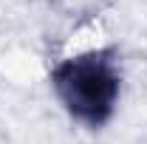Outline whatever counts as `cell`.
Segmentation results:
<instances>
[{"label": "cell", "instance_id": "1", "mask_svg": "<svg viewBox=\"0 0 147 144\" xmlns=\"http://www.w3.org/2000/svg\"><path fill=\"white\" fill-rule=\"evenodd\" d=\"M57 85H59L65 105L88 122L105 119L116 96V76L99 59L68 62L57 73Z\"/></svg>", "mask_w": 147, "mask_h": 144}]
</instances>
